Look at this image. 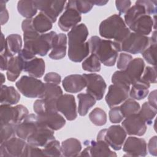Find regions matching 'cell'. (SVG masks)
Masks as SVG:
<instances>
[{
  "label": "cell",
  "instance_id": "obj_1",
  "mask_svg": "<svg viewBox=\"0 0 157 157\" xmlns=\"http://www.w3.org/2000/svg\"><path fill=\"white\" fill-rule=\"evenodd\" d=\"M56 35L52 31L44 34H39L34 29L24 31L23 50L33 58L36 55L45 56L52 49Z\"/></svg>",
  "mask_w": 157,
  "mask_h": 157
},
{
  "label": "cell",
  "instance_id": "obj_2",
  "mask_svg": "<svg viewBox=\"0 0 157 157\" xmlns=\"http://www.w3.org/2000/svg\"><path fill=\"white\" fill-rule=\"evenodd\" d=\"M88 36L86 26L81 23L72 28L67 34L68 57L71 61L80 63L90 52L88 42H86Z\"/></svg>",
  "mask_w": 157,
  "mask_h": 157
},
{
  "label": "cell",
  "instance_id": "obj_3",
  "mask_svg": "<svg viewBox=\"0 0 157 157\" xmlns=\"http://www.w3.org/2000/svg\"><path fill=\"white\" fill-rule=\"evenodd\" d=\"M88 42L91 53L95 55L101 63L106 66H113L115 64L118 52H121L120 44L96 36L91 37Z\"/></svg>",
  "mask_w": 157,
  "mask_h": 157
},
{
  "label": "cell",
  "instance_id": "obj_4",
  "mask_svg": "<svg viewBox=\"0 0 157 157\" xmlns=\"http://www.w3.org/2000/svg\"><path fill=\"white\" fill-rule=\"evenodd\" d=\"M101 37L120 44L127 37L131 31L120 15L113 14L103 20L99 25Z\"/></svg>",
  "mask_w": 157,
  "mask_h": 157
},
{
  "label": "cell",
  "instance_id": "obj_5",
  "mask_svg": "<svg viewBox=\"0 0 157 157\" xmlns=\"http://www.w3.org/2000/svg\"><path fill=\"white\" fill-rule=\"evenodd\" d=\"M145 69L143 59L136 58L132 59L124 70L115 72L112 76L113 84H121L130 86L140 80Z\"/></svg>",
  "mask_w": 157,
  "mask_h": 157
},
{
  "label": "cell",
  "instance_id": "obj_6",
  "mask_svg": "<svg viewBox=\"0 0 157 157\" xmlns=\"http://www.w3.org/2000/svg\"><path fill=\"white\" fill-rule=\"evenodd\" d=\"M126 132L120 125H112L108 129H101L98 134L97 140L106 142L114 150H120L126 137Z\"/></svg>",
  "mask_w": 157,
  "mask_h": 157
},
{
  "label": "cell",
  "instance_id": "obj_7",
  "mask_svg": "<svg viewBox=\"0 0 157 157\" xmlns=\"http://www.w3.org/2000/svg\"><path fill=\"white\" fill-rule=\"evenodd\" d=\"M18 90L25 97L41 98L45 89V83L41 80L28 75L22 76L15 83Z\"/></svg>",
  "mask_w": 157,
  "mask_h": 157
},
{
  "label": "cell",
  "instance_id": "obj_8",
  "mask_svg": "<svg viewBox=\"0 0 157 157\" xmlns=\"http://www.w3.org/2000/svg\"><path fill=\"white\" fill-rule=\"evenodd\" d=\"M27 108L23 105H17L14 107L10 105L1 104L0 123L1 124H10L17 126L29 114Z\"/></svg>",
  "mask_w": 157,
  "mask_h": 157
},
{
  "label": "cell",
  "instance_id": "obj_9",
  "mask_svg": "<svg viewBox=\"0 0 157 157\" xmlns=\"http://www.w3.org/2000/svg\"><path fill=\"white\" fill-rule=\"evenodd\" d=\"M150 37L136 33H130L127 37L120 44L121 52L131 54L142 53L149 45Z\"/></svg>",
  "mask_w": 157,
  "mask_h": 157
},
{
  "label": "cell",
  "instance_id": "obj_10",
  "mask_svg": "<svg viewBox=\"0 0 157 157\" xmlns=\"http://www.w3.org/2000/svg\"><path fill=\"white\" fill-rule=\"evenodd\" d=\"M66 9L58 20V26L65 32L69 31L81 21L80 13L75 8L72 1L66 2Z\"/></svg>",
  "mask_w": 157,
  "mask_h": 157
},
{
  "label": "cell",
  "instance_id": "obj_11",
  "mask_svg": "<svg viewBox=\"0 0 157 157\" xmlns=\"http://www.w3.org/2000/svg\"><path fill=\"white\" fill-rule=\"evenodd\" d=\"M86 82V92L96 101L101 100L105 93L107 85L102 77L97 74H83Z\"/></svg>",
  "mask_w": 157,
  "mask_h": 157
},
{
  "label": "cell",
  "instance_id": "obj_12",
  "mask_svg": "<svg viewBox=\"0 0 157 157\" xmlns=\"http://www.w3.org/2000/svg\"><path fill=\"white\" fill-rule=\"evenodd\" d=\"M27 145L25 140L14 137L1 144V157H23L24 151Z\"/></svg>",
  "mask_w": 157,
  "mask_h": 157
},
{
  "label": "cell",
  "instance_id": "obj_13",
  "mask_svg": "<svg viewBox=\"0 0 157 157\" xmlns=\"http://www.w3.org/2000/svg\"><path fill=\"white\" fill-rule=\"evenodd\" d=\"M130 86L121 84H112L109 86L105 99L109 107L117 106L126 101L129 96Z\"/></svg>",
  "mask_w": 157,
  "mask_h": 157
},
{
  "label": "cell",
  "instance_id": "obj_14",
  "mask_svg": "<svg viewBox=\"0 0 157 157\" xmlns=\"http://www.w3.org/2000/svg\"><path fill=\"white\" fill-rule=\"evenodd\" d=\"M39 124L36 130L26 139V142L32 145L44 147L48 142L55 139L54 131L42 124L39 121Z\"/></svg>",
  "mask_w": 157,
  "mask_h": 157
},
{
  "label": "cell",
  "instance_id": "obj_15",
  "mask_svg": "<svg viewBox=\"0 0 157 157\" xmlns=\"http://www.w3.org/2000/svg\"><path fill=\"white\" fill-rule=\"evenodd\" d=\"M37 9L55 23L64 9L66 1H35Z\"/></svg>",
  "mask_w": 157,
  "mask_h": 157
},
{
  "label": "cell",
  "instance_id": "obj_16",
  "mask_svg": "<svg viewBox=\"0 0 157 157\" xmlns=\"http://www.w3.org/2000/svg\"><path fill=\"white\" fill-rule=\"evenodd\" d=\"M155 17L153 19L150 15L143 13L137 15L128 26L130 30L142 35L147 36L155 28Z\"/></svg>",
  "mask_w": 157,
  "mask_h": 157
},
{
  "label": "cell",
  "instance_id": "obj_17",
  "mask_svg": "<svg viewBox=\"0 0 157 157\" xmlns=\"http://www.w3.org/2000/svg\"><path fill=\"white\" fill-rule=\"evenodd\" d=\"M58 112H61L69 121L75 120L77 117L75 98L72 94H62L56 101Z\"/></svg>",
  "mask_w": 157,
  "mask_h": 157
},
{
  "label": "cell",
  "instance_id": "obj_18",
  "mask_svg": "<svg viewBox=\"0 0 157 157\" xmlns=\"http://www.w3.org/2000/svg\"><path fill=\"white\" fill-rule=\"evenodd\" d=\"M123 150L125 156H145L147 155L146 141L142 138L130 136L124 142Z\"/></svg>",
  "mask_w": 157,
  "mask_h": 157
},
{
  "label": "cell",
  "instance_id": "obj_19",
  "mask_svg": "<svg viewBox=\"0 0 157 157\" xmlns=\"http://www.w3.org/2000/svg\"><path fill=\"white\" fill-rule=\"evenodd\" d=\"M121 124L128 135L142 136L147 131V124L138 113L125 118Z\"/></svg>",
  "mask_w": 157,
  "mask_h": 157
},
{
  "label": "cell",
  "instance_id": "obj_20",
  "mask_svg": "<svg viewBox=\"0 0 157 157\" xmlns=\"http://www.w3.org/2000/svg\"><path fill=\"white\" fill-rule=\"evenodd\" d=\"M37 115L28 114L27 117L16 126L17 137L26 140V139L36 130L39 126Z\"/></svg>",
  "mask_w": 157,
  "mask_h": 157
},
{
  "label": "cell",
  "instance_id": "obj_21",
  "mask_svg": "<svg viewBox=\"0 0 157 157\" xmlns=\"http://www.w3.org/2000/svg\"><path fill=\"white\" fill-rule=\"evenodd\" d=\"M84 144L89 147L90 156L115 157L117 154L112 151L109 145L102 140H85Z\"/></svg>",
  "mask_w": 157,
  "mask_h": 157
},
{
  "label": "cell",
  "instance_id": "obj_22",
  "mask_svg": "<svg viewBox=\"0 0 157 157\" xmlns=\"http://www.w3.org/2000/svg\"><path fill=\"white\" fill-rule=\"evenodd\" d=\"M39 121L42 124L55 131L61 129L66 124V120L58 112L46 113L43 115H37Z\"/></svg>",
  "mask_w": 157,
  "mask_h": 157
},
{
  "label": "cell",
  "instance_id": "obj_23",
  "mask_svg": "<svg viewBox=\"0 0 157 157\" xmlns=\"http://www.w3.org/2000/svg\"><path fill=\"white\" fill-rule=\"evenodd\" d=\"M62 84L66 92L77 93L86 87V82L83 75L72 74L64 77Z\"/></svg>",
  "mask_w": 157,
  "mask_h": 157
},
{
  "label": "cell",
  "instance_id": "obj_24",
  "mask_svg": "<svg viewBox=\"0 0 157 157\" xmlns=\"http://www.w3.org/2000/svg\"><path fill=\"white\" fill-rule=\"evenodd\" d=\"M45 70V61L42 58L35 57L30 60L24 61L23 71L28 73L29 76L40 78Z\"/></svg>",
  "mask_w": 157,
  "mask_h": 157
},
{
  "label": "cell",
  "instance_id": "obj_25",
  "mask_svg": "<svg viewBox=\"0 0 157 157\" xmlns=\"http://www.w3.org/2000/svg\"><path fill=\"white\" fill-rule=\"evenodd\" d=\"M22 47V39L20 35L12 34L9 35L6 39V45L3 52L1 54H4L7 57L12 58L15 55L18 54Z\"/></svg>",
  "mask_w": 157,
  "mask_h": 157
},
{
  "label": "cell",
  "instance_id": "obj_26",
  "mask_svg": "<svg viewBox=\"0 0 157 157\" xmlns=\"http://www.w3.org/2000/svg\"><path fill=\"white\" fill-rule=\"evenodd\" d=\"M67 36L64 33L57 34L49 57L55 60L63 58L66 54Z\"/></svg>",
  "mask_w": 157,
  "mask_h": 157
},
{
  "label": "cell",
  "instance_id": "obj_27",
  "mask_svg": "<svg viewBox=\"0 0 157 157\" xmlns=\"http://www.w3.org/2000/svg\"><path fill=\"white\" fill-rule=\"evenodd\" d=\"M24 61L18 55L9 58L7 69V78L10 82H14L18 78L21 71H23Z\"/></svg>",
  "mask_w": 157,
  "mask_h": 157
},
{
  "label": "cell",
  "instance_id": "obj_28",
  "mask_svg": "<svg viewBox=\"0 0 157 157\" xmlns=\"http://www.w3.org/2000/svg\"><path fill=\"white\" fill-rule=\"evenodd\" d=\"M62 155L66 157L78 156L81 153L82 144L75 138H69L63 140L61 144Z\"/></svg>",
  "mask_w": 157,
  "mask_h": 157
},
{
  "label": "cell",
  "instance_id": "obj_29",
  "mask_svg": "<svg viewBox=\"0 0 157 157\" xmlns=\"http://www.w3.org/2000/svg\"><path fill=\"white\" fill-rule=\"evenodd\" d=\"M20 99V95L17 90L12 86L1 85V104L6 105H14Z\"/></svg>",
  "mask_w": 157,
  "mask_h": 157
},
{
  "label": "cell",
  "instance_id": "obj_30",
  "mask_svg": "<svg viewBox=\"0 0 157 157\" xmlns=\"http://www.w3.org/2000/svg\"><path fill=\"white\" fill-rule=\"evenodd\" d=\"M56 101L46 99H37L34 102L33 110L37 115H43L48 112H58Z\"/></svg>",
  "mask_w": 157,
  "mask_h": 157
},
{
  "label": "cell",
  "instance_id": "obj_31",
  "mask_svg": "<svg viewBox=\"0 0 157 157\" xmlns=\"http://www.w3.org/2000/svg\"><path fill=\"white\" fill-rule=\"evenodd\" d=\"M150 86V83L145 82L140 79L132 85L129 95L133 99L142 100L148 94Z\"/></svg>",
  "mask_w": 157,
  "mask_h": 157
},
{
  "label": "cell",
  "instance_id": "obj_32",
  "mask_svg": "<svg viewBox=\"0 0 157 157\" xmlns=\"http://www.w3.org/2000/svg\"><path fill=\"white\" fill-rule=\"evenodd\" d=\"M52 21L43 13L40 12L33 18V26L34 29L39 34H44L52 28Z\"/></svg>",
  "mask_w": 157,
  "mask_h": 157
},
{
  "label": "cell",
  "instance_id": "obj_33",
  "mask_svg": "<svg viewBox=\"0 0 157 157\" xmlns=\"http://www.w3.org/2000/svg\"><path fill=\"white\" fill-rule=\"evenodd\" d=\"M78 100V112L80 116H85L88 110L96 104V99L88 93H79L77 95Z\"/></svg>",
  "mask_w": 157,
  "mask_h": 157
},
{
  "label": "cell",
  "instance_id": "obj_34",
  "mask_svg": "<svg viewBox=\"0 0 157 157\" xmlns=\"http://www.w3.org/2000/svg\"><path fill=\"white\" fill-rule=\"evenodd\" d=\"M37 10L35 1H19L17 3L18 13L26 18H32Z\"/></svg>",
  "mask_w": 157,
  "mask_h": 157
},
{
  "label": "cell",
  "instance_id": "obj_35",
  "mask_svg": "<svg viewBox=\"0 0 157 157\" xmlns=\"http://www.w3.org/2000/svg\"><path fill=\"white\" fill-rule=\"evenodd\" d=\"M156 31L153 33L150 38L148 47L142 53V55L145 61L150 64L156 66Z\"/></svg>",
  "mask_w": 157,
  "mask_h": 157
},
{
  "label": "cell",
  "instance_id": "obj_36",
  "mask_svg": "<svg viewBox=\"0 0 157 157\" xmlns=\"http://www.w3.org/2000/svg\"><path fill=\"white\" fill-rule=\"evenodd\" d=\"M156 113V109L151 106L148 102H145L140 108L138 114L146 124L150 125L152 124L153 120L155 117Z\"/></svg>",
  "mask_w": 157,
  "mask_h": 157
},
{
  "label": "cell",
  "instance_id": "obj_37",
  "mask_svg": "<svg viewBox=\"0 0 157 157\" xmlns=\"http://www.w3.org/2000/svg\"><path fill=\"white\" fill-rule=\"evenodd\" d=\"M121 112L124 118H126L133 114L137 113L140 110V104L134 99H127L120 106Z\"/></svg>",
  "mask_w": 157,
  "mask_h": 157
},
{
  "label": "cell",
  "instance_id": "obj_38",
  "mask_svg": "<svg viewBox=\"0 0 157 157\" xmlns=\"http://www.w3.org/2000/svg\"><path fill=\"white\" fill-rule=\"evenodd\" d=\"M63 94V90L58 85L45 83L42 97L40 99L57 100Z\"/></svg>",
  "mask_w": 157,
  "mask_h": 157
},
{
  "label": "cell",
  "instance_id": "obj_39",
  "mask_svg": "<svg viewBox=\"0 0 157 157\" xmlns=\"http://www.w3.org/2000/svg\"><path fill=\"white\" fill-rule=\"evenodd\" d=\"M84 71L90 72H97L101 70V62L98 58L94 54H91L82 64Z\"/></svg>",
  "mask_w": 157,
  "mask_h": 157
},
{
  "label": "cell",
  "instance_id": "obj_40",
  "mask_svg": "<svg viewBox=\"0 0 157 157\" xmlns=\"http://www.w3.org/2000/svg\"><path fill=\"white\" fill-rule=\"evenodd\" d=\"M89 118L94 125L102 126L107 122V114L102 109L96 107L90 113Z\"/></svg>",
  "mask_w": 157,
  "mask_h": 157
},
{
  "label": "cell",
  "instance_id": "obj_41",
  "mask_svg": "<svg viewBox=\"0 0 157 157\" xmlns=\"http://www.w3.org/2000/svg\"><path fill=\"white\" fill-rule=\"evenodd\" d=\"M45 156H62L61 146L59 142L54 139L48 142L42 149Z\"/></svg>",
  "mask_w": 157,
  "mask_h": 157
},
{
  "label": "cell",
  "instance_id": "obj_42",
  "mask_svg": "<svg viewBox=\"0 0 157 157\" xmlns=\"http://www.w3.org/2000/svg\"><path fill=\"white\" fill-rule=\"evenodd\" d=\"M16 126L10 124H1L0 131V144L7 141L8 140L15 137Z\"/></svg>",
  "mask_w": 157,
  "mask_h": 157
},
{
  "label": "cell",
  "instance_id": "obj_43",
  "mask_svg": "<svg viewBox=\"0 0 157 157\" xmlns=\"http://www.w3.org/2000/svg\"><path fill=\"white\" fill-rule=\"evenodd\" d=\"M142 81L148 83H156V67L147 66L144 69L143 74L140 78Z\"/></svg>",
  "mask_w": 157,
  "mask_h": 157
},
{
  "label": "cell",
  "instance_id": "obj_44",
  "mask_svg": "<svg viewBox=\"0 0 157 157\" xmlns=\"http://www.w3.org/2000/svg\"><path fill=\"white\" fill-rule=\"evenodd\" d=\"M75 8L80 13H86L91 11L94 4L91 1H72Z\"/></svg>",
  "mask_w": 157,
  "mask_h": 157
},
{
  "label": "cell",
  "instance_id": "obj_45",
  "mask_svg": "<svg viewBox=\"0 0 157 157\" xmlns=\"http://www.w3.org/2000/svg\"><path fill=\"white\" fill-rule=\"evenodd\" d=\"M31 157V156H45L43 150L39 147L30 145L27 143L25 148L23 157Z\"/></svg>",
  "mask_w": 157,
  "mask_h": 157
},
{
  "label": "cell",
  "instance_id": "obj_46",
  "mask_svg": "<svg viewBox=\"0 0 157 157\" xmlns=\"http://www.w3.org/2000/svg\"><path fill=\"white\" fill-rule=\"evenodd\" d=\"M137 2L142 4L145 9L146 12L148 15H152L155 16L157 10V1L150 0H140L137 1Z\"/></svg>",
  "mask_w": 157,
  "mask_h": 157
},
{
  "label": "cell",
  "instance_id": "obj_47",
  "mask_svg": "<svg viewBox=\"0 0 157 157\" xmlns=\"http://www.w3.org/2000/svg\"><path fill=\"white\" fill-rule=\"evenodd\" d=\"M109 120L112 123H119L124 118L121 112L120 106H115L111 107L109 113Z\"/></svg>",
  "mask_w": 157,
  "mask_h": 157
},
{
  "label": "cell",
  "instance_id": "obj_48",
  "mask_svg": "<svg viewBox=\"0 0 157 157\" xmlns=\"http://www.w3.org/2000/svg\"><path fill=\"white\" fill-rule=\"evenodd\" d=\"M132 59V56L131 55L127 53H121L117 61V68L120 70H124Z\"/></svg>",
  "mask_w": 157,
  "mask_h": 157
},
{
  "label": "cell",
  "instance_id": "obj_49",
  "mask_svg": "<svg viewBox=\"0 0 157 157\" xmlns=\"http://www.w3.org/2000/svg\"><path fill=\"white\" fill-rule=\"evenodd\" d=\"M115 5L117 10L119 12V15L126 13L129 9L131 5V1L123 0V1H116Z\"/></svg>",
  "mask_w": 157,
  "mask_h": 157
},
{
  "label": "cell",
  "instance_id": "obj_50",
  "mask_svg": "<svg viewBox=\"0 0 157 157\" xmlns=\"http://www.w3.org/2000/svg\"><path fill=\"white\" fill-rule=\"evenodd\" d=\"M44 80L46 83H50L58 85L61 82V77L56 72H51L45 74Z\"/></svg>",
  "mask_w": 157,
  "mask_h": 157
},
{
  "label": "cell",
  "instance_id": "obj_51",
  "mask_svg": "<svg viewBox=\"0 0 157 157\" xmlns=\"http://www.w3.org/2000/svg\"><path fill=\"white\" fill-rule=\"evenodd\" d=\"M7 1H0V9H1V24L3 25L6 23L9 20V13L6 7V2Z\"/></svg>",
  "mask_w": 157,
  "mask_h": 157
},
{
  "label": "cell",
  "instance_id": "obj_52",
  "mask_svg": "<svg viewBox=\"0 0 157 157\" xmlns=\"http://www.w3.org/2000/svg\"><path fill=\"white\" fill-rule=\"evenodd\" d=\"M156 142H157V137L155 136L150 139L148 144V149L150 154L155 156L157 155Z\"/></svg>",
  "mask_w": 157,
  "mask_h": 157
},
{
  "label": "cell",
  "instance_id": "obj_53",
  "mask_svg": "<svg viewBox=\"0 0 157 157\" xmlns=\"http://www.w3.org/2000/svg\"><path fill=\"white\" fill-rule=\"evenodd\" d=\"M148 103L153 106V107L156 109V90H155L149 94L148 97Z\"/></svg>",
  "mask_w": 157,
  "mask_h": 157
},
{
  "label": "cell",
  "instance_id": "obj_54",
  "mask_svg": "<svg viewBox=\"0 0 157 157\" xmlns=\"http://www.w3.org/2000/svg\"><path fill=\"white\" fill-rule=\"evenodd\" d=\"M9 58L4 54H1V70L5 71L7 69Z\"/></svg>",
  "mask_w": 157,
  "mask_h": 157
},
{
  "label": "cell",
  "instance_id": "obj_55",
  "mask_svg": "<svg viewBox=\"0 0 157 157\" xmlns=\"http://www.w3.org/2000/svg\"><path fill=\"white\" fill-rule=\"evenodd\" d=\"M92 3L94 4V5H96V6H104L105 5L107 2H108V1H102V0H94L93 1H91Z\"/></svg>",
  "mask_w": 157,
  "mask_h": 157
},
{
  "label": "cell",
  "instance_id": "obj_56",
  "mask_svg": "<svg viewBox=\"0 0 157 157\" xmlns=\"http://www.w3.org/2000/svg\"><path fill=\"white\" fill-rule=\"evenodd\" d=\"M1 78H2V80H1V85H2V84L4 83V82H5V76L4 75V74L2 73H1Z\"/></svg>",
  "mask_w": 157,
  "mask_h": 157
}]
</instances>
